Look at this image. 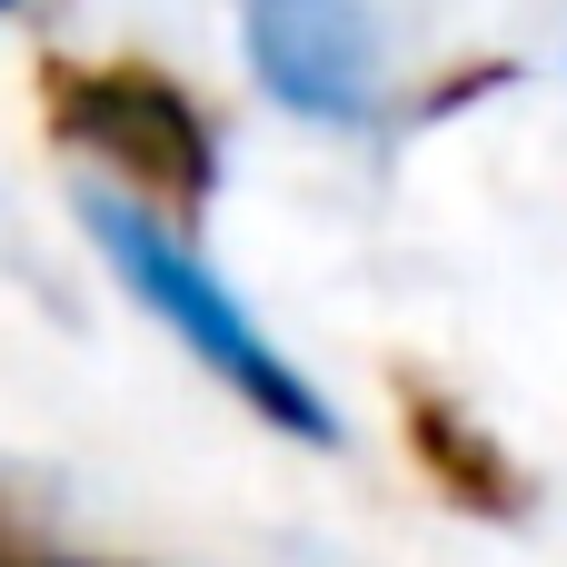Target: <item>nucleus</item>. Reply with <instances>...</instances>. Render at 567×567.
<instances>
[{
    "label": "nucleus",
    "instance_id": "f03ea898",
    "mask_svg": "<svg viewBox=\"0 0 567 567\" xmlns=\"http://www.w3.org/2000/svg\"><path fill=\"white\" fill-rule=\"evenodd\" d=\"M40 110H50V140H70L110 179H130V199H159L179 219L209 209L219 140H209L199 100L169 70H140V60H50L40 70Z\"/></svg>",
    "mask_w": 567,
    "mask_h": 567
},
{
    "label": "nucleus",
    "instance_id": "39448f33",
    "mask_svg": "<svg viewBox=\"0 0 567 567\" xmlns=\"http://www.w3.org/2000/svg\"><path fill=\"white\" fill-rule=\"evenodd\" d=\"M0 567H100V558H0Z\"/></svg>",
    "mask_w": 567,
    "mask_h": 567
},
{
    "label": "nucleus",
    "instance_id": "f257e3e1",
    "mask_svg": "<svg viewBox=\"0 0 567 567\" xmlns=\"http://www.w3.org/2000/svg\"><path fill=\"white\" fill-rule=\"evenodd\" d=\"M80 229L100 239V259L120 269V289L219 379V389H239L269 429H289V439H309V449H339V419H329V399L289 369V349L229 299V279L169 229V219H150L130 189H80Z\"/></svg>",
    "mask_w": 567,
    "mask_h": 567
},
{
    "label": "nucleus",
    "instance_id": "7ed1b4c3",
    "mask_svg": "<svg viewBox=\"0 0 567 567\" xmlns=\"http://www.w3.org/2000/svg\"><path fill=\"white\" fill-rule=\"evenodd\" d=\"M249 70L299 120H369L379 110V30L359 0H239Z\"/></svg>",
    "mask_w": 567,
    "mask_h": 567
},
{
    "label": "nucleus",
    "instance_id": "20e7f679",
    "mask_svg": "<svg viewBox=\"0 0 567 567\" xmlns=\"http://www.w3.org/2000/svg\"><path fill=\"white\" fill-rule=\"evenodd\" d=\"M409 439H419V458H429V478L458 498V508H518V468L449 409V399H429V389H409Z\"/></svg>",
    "mask_w": 567,
    "mask_h": 567
}]
</instances>
